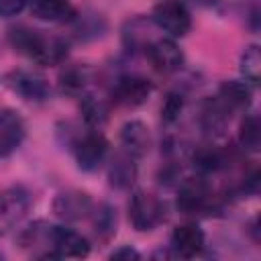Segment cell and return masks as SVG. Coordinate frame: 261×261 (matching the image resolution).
<instances>
[{
  "label": "cell",
  "mask_w": 261,
  "mask_h": 261,
  "mask_svg": "<svg viewBox=\"0 0 261 261\" xmlns=\"http://www.w3.org/2000/svg\"><path fill=\"white\" fill-rule=\"evenodd\" d=\"M10 43L18 53L41 65H57L67 57V43L61 37L47 35L37 29H29V27L12 29Z\"/></svg>",
  "instance_id": "obj_1"
},
{
  "label": "cell",
  "mask_w": 261,
  "mask_h": 261,
  "mask_svg": "<svg viewBox=\"0 0 261 261\" xmlns=\"http://www.w3.org/2000/svg\"><path fill=\"white\" fill-rule=\"evenodd\" d=\"M151 20L173 39L188 35L192 29V16L184 0H159L153 8Z\"/></svg>",
  "instance_id": "obj_2"
},
{
  "label": "cell",
  "mask_w": 261,
  "mask_h": 261,
  "mask_svg": "<svg viewBox=\"0 0 261 261\" xmlns=\"http://www.w3.org/2000/svg\"><path fill=\"white\" fill-rule=\"evenodd\" d=\"M128 218L137 230L147 232V230H153L165 218V206L157 196L139 190L130 196Z\"/></svg>",
  "instance_id": "obj_3"
},
{
  "label": "cell",
  "mask_w": 261,
  "mask_h": 261,
  "mask_svg": "<svg viewBox=\"0 0 261 261\" xmlns=\"http://www.w3.org/2000/svg\"><path fill=\"white\" fill-rule=\"evenodd\" d=\"M212 190L204 177H188L177 190V208L184 214H202L212 208Z\"/></svg>",
  "instance_id": "obj_4"
},
{
  "label": "cell",
  "mask_w": 261,
  "mask_h": 261,
  "mask_svg": "<svg viewBox=\"0 0 261 261\" xmlns=\"http://www.w3.org/2000/svg\"><path fill=\"white\" fill-rule=\"evenodd\" d=\"M31 206V196L22 186H10L0 192V234L18 224Z\"/></svg>",
  "instance_id": "obj_5"
},
{
  "label": "cell",
  "mask_w": 261,
  "mask_h": 261,
  "mask_svg": "<svg viewBox=\"0 0 261 261\" xmlns=\"http://www.w3.org/2000/svg\"><path fill=\"white\" fill-rule=\"evenodd\" d=\"M73 153H75V161H77L80 169L96 171L108 153V141L104 139L102 133L90 130L73 143Z\"/></svg>",
  "instance_id": "obj_6"
},
{
  "label": "cell",
  "mask_w": 261,
  "mask_h": 261,
  "mask_svg": "<svg viewBox=\"0 0 261 261\" xmlns=\"http://www.w3.org/2000/svg\"><path fill=\"white\" fill-rule=\"evenodd\" d=\"M24 120L12 108H0V157L12 155L24 139Z\"/></svg>",
  "instance_id": "obj_7"
},
{
  "label": "cell",
  "mask_w": 261,
  "mask_h": 261,
  "mask_svg": "<svg viewBox=\"0 0 261 261\" xmlns=\"http://www.w3.org/2000/svg\"><path fill=\"white\" fill-rule=\"evenodd\" d=\"M90 253L88 241L65 226H53V243H51V257L59 259H80Z\"/></svg>",
  "instance_id": "obj_8"
},
{
  "label": "cell",
  "mask_w": 261,
  "mask_h": 261,
  "mask_svg": "<svg viewBox=\"0 0 261 261\" xmlns=\"http://www.w3.org/2000/svg\"><path fill=\"white\" fill-rule=\"evenodd\" d=\"M147 55L149 61L153 63V67L161 73H171L177 71L184 63V53L181 49L175 45L173 39H155L153 43H149L147 47Z\"/></svg>",
  "instance_id": "obj_9"
},
{
  "label": "cell",
  "mask_w": 261,
  "mask_h": 261,
  "mask_svg": "<svg viewBox=\"0 0 261 261\" xmlns=\"http://www.w3.org/2000/svg\"><path fill=\"white\" fill-rule=\"evenodd\" d=\"M92 210H94L92 198L80 190L61 192L53 200V212L63 220H82L88 214H92Z\"/></svg>",
  "instance_id": "obj_10"
},
{
  "label": "cell",
  "mask_w": 261,
  "mask_h": 261,
  "mask_svg": "<svg viewBox=\"0 0 261 261\" xmlns=\"http://www.w3.org/2000/svg\"><path fill=\"white\" fill-rule=\"evenodd\" d=\"M8 86L12 88V92H16L18 96H22L24 100L41 102V100H45L49 96V84L37 71L16 69V71H12L8 75Z\"/></svg>",
  "instance_id": "obj_11"
},
{
  "label": "cell",
  "mask_w": 261,
  "mask_h": 261,
  "mask_svg": "<svg viewBox=\"0 0 261 261\" xmlns=\"http://www.w3.org/2000/svg\"><path fill=\"white\" fill-rule=\"evenodd\" d=\"M151 90H153V86L147 77H143V75H122V77L116 80V84L112 88V98L118 104H124V106H139L149 98Z\"/></svg>",
  "instance_id": "obj_12"
},
{
  "label": "cell",
  "mask_w": 261,
  "mask_h": 261,
  "mask_svg": "<svg viewBox=\"0 0 261 261\" xmlns=\"http://www.w3.org/2000/svg\"><path fill=\"white\" fill-rule=\"evenodd\" d=\"M18 243L29 249L35 257H51V243H53V224L49 222H35V224H29L20 237H18Z\"/></svg>",
  "instance_id": "obj_13"
},
{
  "label": "cell",
  "mask_w": 261,
  "mask_h": 261,
  "mask_svg": "<svg viewBox=\"0 0 261 261\" xmlns=\"http://www.w3.org/2000/svg\"><path fill=\"white\" fill-rule=\"evenodd\" d=\"M204 249V232L198 224H181L171 232V251L177 257H196Z\"/></svg>",
  "instance_id": "obj_14"
},
{
  "label": "cell",
  "mask_w": 261,
  "mask_h": 261,
  "mask_svg": "<svg viewBox=\"0 0 261 261\" xmlns=\"http://www.w3.org/2000/svg\"><path fill=\"white\" fill-rule=\"evenodd\" d=\"M33 16L47 22H67L75 18V8L69 0H29Z\"/></svg>",
  "instance_id": "obj_15"
},
{
  "label": "cell",
  "mask_w": 261,
  "mask_h": 261,
  "mask_svg": "<svg viewBox=\"0 0 261 261\" xmlns=\"http://www.w3.org/2000/svg\"><path fill=\"white\" fill-rule=\"evenodd\" d=\"M135 159L137 157L128 155L126 151L112 157V161L108 165L110 186H114L118 190H126V188H130L135 184V179H137V163H135Z\"/></svg>",
  "instance_id": "obj_16"
},
{
  "label": "cell",
  "mask_w": 261,
  "mask_h": 261,
  "mask_svg": "<svg viewBox=\"0 0 261 261\" xmlns=\"http://www.w3.org/2000/svg\"><path fill=\"white\" fill-rule=\"evenodd\" d=\"M120 141H122V147L128 155L133 157H143L147 151H149V145H151V137H149V128L139 122V120H130L122 126L120 130Z\"/></svg>",
  "instance_id": "obj_17"
},
{
  "label": "cell",
  "mask_w": 261,
  "mask_h": 261,
  "mask_svg": "<svg viewBox=\"0 0 261 261\" xmlns=\"http://www.w3.org/2000/svg\"><path fill=\"white\" fill-rule=\"evenodd\" d=\"M92 82V71L88 65H69L59 75V88L67 96H84L88 84Z\"/></svg>",
  "instance_id": "obj_18"
},
{
  "label": "cell",
  "mask_w": 261,
  "mask_h": 261,
  "mask_svg": "<svg viewBox=\"0 0 261 261\" xmlns=\"http://www.w3.org/2000/svg\"><path fill=\"white\" fill-rule=\"evenodd\" d=\"M230 110L220 102V98L216 96L214 100H208L202 108V126L208 135H222L226 120H228Z\"/></svg>",
  "instance_id": "obj_19"
},
{
  "label": "cell",
  "mask_w": 261,
  "mask_h": 261,
  "mask_svg": "<svg viewBox=\"0 0 261 261\" xmlns=\"http://www.w3.org/2000/svg\"><path fill=\"white\" fill-rule=\"evenodd\" d=\"M218 98L230 112L237 108H247L251 104V86L247 82H237V80L224 82Z\"/></svg>",
  "instance_id": "obj_20"
},
{
  "label": "cell",
  "mask_w": 261,
  "mask_h": 261,
  "mask_svg": "<svg viewBox=\"0 0 261 261\" xmlns=\"http://www.w3.org/2000/svg\"><path fill=\"white\" fill-rule=\"evenodd\" d=\"M80 98H82L80 108H82L84 120H86L90 126H100V124L106 120V116H108L106 104H104L100 98L92 96V94H84V96H80Z\"/></svg>",
  "instance_id": "obj_21"
},
{
  "label": "cell",
  "mask_w": 261,
  "mask_h": 261,
  "mask_svg": "<svg viewBox=\"0 0 261 261\" xmlns=\"http://www.w3.org/2000/svg\"><path fill=\"white\" fill-rule=\"evenodd\" d=\"M239 141L241 147L247 151H257L261 145V126H259V118L257 114H247L241 122V130H239Z\"/></svg>",
  "instance_id": "obj_22"
},
{
  "label": "cell",
  "mask_w": 261,
  "mask_h": 261,
  "mask_svg": "<svg viewBox=\"0 0 261 261\" xmlns=\"http://www.w3.org/2000/svg\"><path fill=\"white\" fill-rule=\"evenodd\" d=\"M94 214V230L100 239H110L116 230V212L112 206L108 204H100L96 210H92Z\"/></svg>",
  "instance_id": "obj_23"
},
{
  "label": "cell",
  "mask_w": 261,
  "mask_h": 261,
  "mask_svg": "<svg viewBox=\"0 0 261 261\" xmlns=\"http://www.w3.org/2000/svg\"><path fill=\"white\" fill-rule=\"evenodd\" d=\"M194 167L202 173H210V171H218L224 165V157L218 149L214 147H202L194 153Z\"/></svg>",
  "instance_id": "obj_24"
},
{
  "label": "cell",
  "mask_w": 261,
  "mask_h": 261,
  "mask_svg": "<svg viewBox=\"0 0 261 261\" xmlns=\"http://www.w3.org/2000/svg\"><path fill=\"white\" fill-rule=\"evenodd\" d=\"M241 73L247 82L257 84L261 73V55L257 45H249L241 55Z\"/></svg>",
  "instance_id": "obj_25"
},
{
  "label": "cell",
  "mask_w": 261,
  "mask_h": 261,
  "mask_svg": "<svg viewBox=\"0 0 261 261\" xmlns=\"http://www.w3.org/2000/svg\"><path fill=\"white\" fill-rule=\"evenodd\" d=\"M181 106H184L181 96H177V94H169L167 100H165V104H163V108H161V116H163V120H165V122H173V120L179 116Z\"/></svg>",
  "instance_id": "obj_26"
},
{
  "label": "cell",
  "mask_w": 261,
  "mask_h": 261,
  "mask_svg": "<svg viewBox=\"0 0 261 261\" xmlns=\"http://www.w3.org/2000/svg\"><path fill=\"white\" fill-rule=\"evenodd\" d=\"M27 4H29V0H0V16H2V18L14 16V14H18Z\"/></svg>",
  "instance_id": "obj_27"
},
{
  "label": "cell",
  "mask_w": 261,
  "mask_h": 261,
  "mask_svg": "<svg viewBox=\"0 0 261 261\" xmlns=\"http://www.w3.org/2000/svg\"><path fill=\"white\" fill-rule=\"evenodd\" d=\"M139 257L141 255L130 247H120V249L112 251V255H110V259H139Z\"/></svg>",
  "instance_id": "obj_28"
},
{
  "label": "cell",
  "mask_w": 261,
  "mask_h": 261,
  "mask_svg": "<svg viewBox=\"0 0 261 261\" xmlns=\"http://www.w3.org/2000/svg\"><path fill=\"white\" fill-rule=\"evenodd\" d=\"M192 2L194 6H200V8H210V6H216L220 0H188Z\"/></svg>",
  "instance_id": "obj_29"
}]
</instances>
